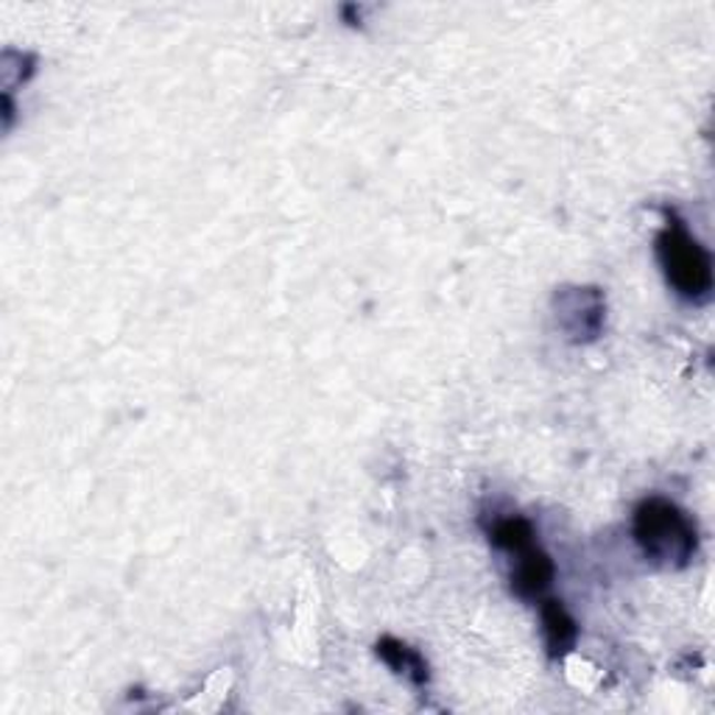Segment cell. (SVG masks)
Segmentation results:
<instances>
[{
    "mask_svg": "<svg viewBox=\"0 0 715 715\" xmlns=\"http://www.w3.org/2000/svg\"><path fill=\"white\" fill-rule=\"evenodd\" d=\"M492 543H495L498 548L509 551V554H517V551L529 548V545L534 543V529H531L529 520L523 517L503 520V523H498L495 531H492Z\"/></svg>",
    "mask_w": 715,
    "mask_h": 715,
    "instance_id": "6",
    "label": "cell"
},
{
    "mask_svg": "<svg viewBox=\"0 0 715 715\" xmlns=\"http://www.w3.org/2000/svg\"><path fill=\"white\" fill-rule=\"evenodd\" d=\"M543 626H545V640H548L551 654H565L576 643V620L570 618L562 601H545L543 607Z\"/></svg>",
    "mask_w": 715,
    "mask_h": 715,
    "instance_id": "4",
    "label": "cell"
},
{
    "mask_svg": "<svg viewBox=\"0 0 715 715\" xmlns=\"http://www.w3.org/2000/svg\"><path fill=\"white\" fill-rule=\"evenodd\" d=\"M657 255L665 268L668 282L687 299L707 297L713 288V266L709 255L696 238H691L682 224H671L657 238Z\"/></svg>",
    "mask_w": 715,
    "mask_h": 715,
    "instance_id": "2",
    "label": "cell"
},
{
    "mask_svg": "<svg viewBox=\"0 0 715 715\" xmlns=\"http://www.w3.org/2000/svg\"><path fill=\"white\" fill-rule=\"evenodd\" d=\"M377 654L383 657L386 665H392V671L406 674L408 680L417 682V685H425V682H428V665H425L423 657H419L414 649H408L406 643H399V640L394 638H383L381 643H377Z\"/></svg>",
    "mask_w": 715,
    "mask_h": 715,
    "instance_id": "5",
    "label": "cell"
},
{
    "mask_svg": "<svg viewBox=\"0 0 715 715\" xmlns=\"http://www.w3.org/2000/svg\"><path fill=\"white\" fill-rule=\"evenodd\" d=\"M634 540L649 559L665 567H682L696 551V529L680 506L649 498L634 512Z\"/></svg>",
    "mask_w": 715,
    "mask_h": 715,
    "instance_id": "1",
    "label": "cell"
},
{
    "mask_svg": "<svg viewBox=\"0 0 715 715\" xmlns=\"http://www.w3.org/2000/svg\"><path fill=\"white\" fill-rule=\"evenodd\" d=\"M517 570L512 576V585L517 590V596L536 598L540 593L548 590L551 578H554V565H551L548 554L536 548V543H531L529 548L517 551Z\"/></svg>",
    "mask_w": 715,
    "mask_h": 715,
    "instance_id": "3",
    "label": "cell"
}]
</instances>
